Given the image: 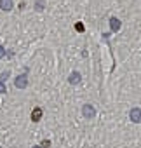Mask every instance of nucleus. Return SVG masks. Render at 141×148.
I'll list each match as a JSON object with an SVG mask.
<instances>
[{"instance_id":"obj_1","label":"nucleus","mask_w":141,"mask_h":148,"mask_svg":"<svg viewBox=\"0 0 141 148\" xmlns=\"http://www.w3.org/2000/svg\"><path fill=\"white\" fill-rule=\"evenodd\" d=\"M14 84H16V87H19V89H25V87L28 86V77H26V75H19V77L14 80Z\"/></svg>"},{"instance_id":"obj_2","label":"nucleus","mask_w":141,"mask_h":148,"mask_svg":"<svg viewBox=\"0 0 141 148\" xmlns=\"http://www.w3.org/2000/svg\"><path fill=\"white\" fill-rule=\"evenodd\" d=\"M129 117H131L132 122H141V108H132Z\"/></svg>"},{"instance_id":"obj_3","label":"nucleus","mask_w":141,"mask_h":148,"mask_svg":"<svg viewBox=\"0 0 141 148\" xmlns=\"http://www.w3.org/2000/svg\"><path fill=\"white\" fill-rule=\"evenodd\" d=\"M82 113H84V117L91 119V117H94V115H96V110H94L91 105H86V106H84V110H82Z\"/></svg>"},{"instance_id":"obj_4","label":"nucleus","mask_w":141,"mask_h":148,"mask_svg":"<svg viewBox=\"0 0 141 148\" xmlns=\"http://www.w3.org/2000/svg\"><path fill=\"white\" fill-rule=\"evenodd\" d=\"M0 9L2 11H11L12 9V0H0Z\"/></svg>"},{"instance_id":"obj_5","label":"nucleus","mask_w":141,"mask_h":148,"mask_svg":"<svg viewBox=\"0 0 141 148\" xmlns=\"http://www.w3.org/2000/svg\"><path fill=\"white\" fill-rule=\"evenodd\" d=\"M68 80H70V84H79V82H80V73H79V71H73L72 75H70Z\"/></svg>"},{"instance_id":"obj_6","label":"nucleus","mask_w":141,"mask_h":148,"mask_svg":"<svg viewBox=\"0 0 141 148\" xmlns=\"http://www.w3.org/2000/svg\"><path fill=\"white\" fill-rule=\"evenodd\" d=\"M110 26H112L113 32H118V30H120V21H118L117 18H112V19H110Z\"/></svg>"},{"instance_id":"obj_7","label":"nucleus","mask_w":141,"mask_h":148,"mask_svg":"<svg viewBox=\"0 0 141 148\" xmlns=\"http://www.w3.org/2000/svg\"><path fill=\"white\" fill-rule=\"evenodd\" d=\"M40 117H42V110H40V108H35V110L31 112V119L37 122V120H40Z\"/></svg>"},{"instance_id":"obj_8","label":"nucleus","mask_w":141,"mask_h":148,"mask_svg":"<svg viewBox=\"0 0 141 148\" xmlns=\"http://www.w3.org/2000/svg\"><path fill=\"white\" fill-rule=\"evenodd\" d=\"M35 9H37V11H42V9H44V2H42V0H38V2L35 4Z\"/></svg>"},{"instance_id":"obj_9","label":"nucleus","mask_w":141,"mask_h":148,"mask_svg":"<svg viewBox=\"0 0 141 148\" xmlns=\"http://www.w3.org/2000/svg\"><path fill=\"white\" fill-rule=\"evenodd\" d=\"M4 56H5V49L0 45V58H4Z\"/></svg>"},{"instance_id":"obj_10","label":"nucleus","mask_w":141,"mask_h":148,"mask_svg":"<svg viewBox=\"0 0 141 148\" xmlns=\"http://www.w3.org/2000/svg\"><path fill=\"white\" fill-rule=\"evenodd\" d=\"M0 92H5V84L0 82Z\"/></svg>"},{"instance_id":"obj_11","label":"nucleus","mask_w":141,"mask_h":148,"mask_svg":"<svg viewBox=\"0 0 141 148\" xmlns=\"http://www.w3.org/2000/svg\"><path fill=\"white\" fill-rule=\"evenodd\" d=\"M77 30H79V32H82V30H84V25H82V23H79V25H77Z\"/></svg>"},{"instance_id":"obj_12","label":"nucleus","mask_w":141,"mask_h":148,"mask_svg":"<svg viewBox=\"0 0 141 148\" xmlns=\"http://www.w3.org/2000/svg\"><path fill=\"white\" fill-rule=\"evenodd\" d=\"M33 148H40V146H33Z\"/></svg>"}]
</instances>
